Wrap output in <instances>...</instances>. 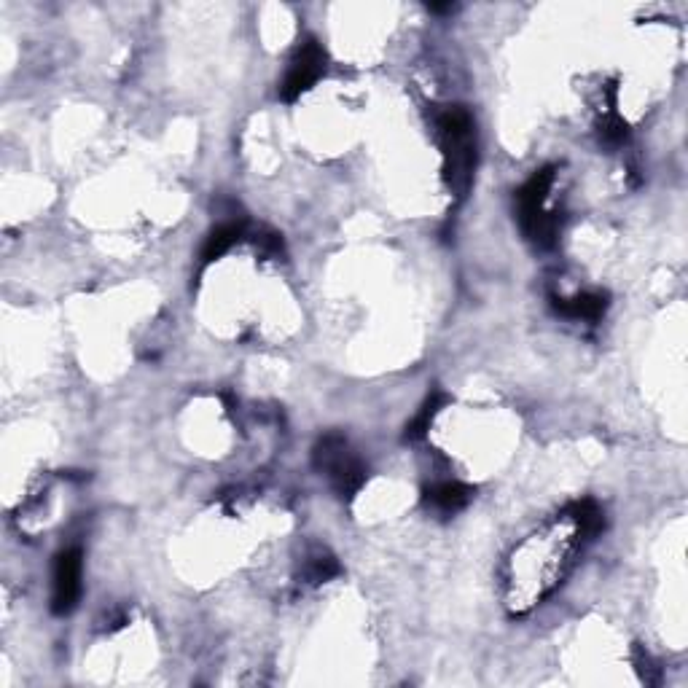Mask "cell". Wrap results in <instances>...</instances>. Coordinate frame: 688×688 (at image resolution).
Returning a JSON list of instances; mask_svg holds the SVG:
<instances>
[{
    "instance_id": "1",
    "label": "cell",
    "mask_w": 688,
    "mask_h": 688,
    "mask_svg": "<svg viewBox=\"0 0 688 688\" xmlns=\"http://www.w3.org/2000/svg\"><path fill=\"white\" fill-rule=\"evenodd\" d=\"M433 127L444 156V181L452 194L463 199L471 189L476 167V132L471 111L465 105H447L433 113Z\"/></svg>"
},
{
    "instance_id": "11",
    "label": "cell",
    "mask_w": 688,
    "mask_h": 688,
    "mask_svg": "<svg viewBox=\"0 0 688 688\" xmlns=\"http://www.w3.org/2000/svg\"><path fill=\"white\" fill-rule=\"evenodd\" d=\"M597 135H600L602 146L621 148L629 140V124L611 108L597 124Z\"/></svg>"
},
{
    "instance_id": "6",
    "label": "cell",
    "mask_w": 688,
    "mask_h": 688,
    "mask_svg": "<svg viewBox=\"0 0 688 688\" xmlns=\"http://www.w3.org/2000/svg\"><path fill=\"white\" fill-rule=\"evenodd\" d=\"M245 232H248L245 218H229V221H221V224L215 226L213 232L205 237V245H202V253H199V258H202V267L218 261V258L224 256L226 250H232V245H237V242L245 237Z\"/></svg>"
},
{
    "instance_id": "7",
    "label": "cell",
    "mask_w": 688,
    "mask_h": 688,
    "mask_svg": "<svg viewBox=\"0 0 688 688\" xmlns=\"http://www.w3.org/2000/svg\"><path fill=\"white\" fill-rule=\"evenodd\" d=\"M554 310L562 315V318L570 320H586V323H597V320L605 315L608 310V296L605 293H578L573 299H551Z\"/></svg>"
},
{
    "instance_id": "10",
    "label": "cell",
    "mask_w": 688,
    "mask_h": 688,
    "mask_svg": "<svg viewBox=\"0 0 688 688\" xmlns=\"http://www.w3.org/2000/svg\"><path fill=\"white\" fill-rule=\"evenodd\" d=\"M444 406H447V396H444L441 390H433V393L425 398V404L420 406V412L414 414L412 420L406 422L404 441H420L422 436L428 433L433 420H436V414H439Z\"/></svg>"
},
{
    "instance_id": "13",
    "label": "cell",
    "mask_w": 688,
    "mask_h": 688,
    "mask_svg": "<svg viewBox=\"0 0 688 688\" xmlns=\"http://www.w3.org/2000/svg\"><path fill=\"white\" fill-rule=\"evenodd\" d=\"M635 664H637V672H640V678H643L648 686H656V683L662 680V672H659L654 659L645 654L643 648H635Z\"/></svg>"
},
{
    "instance_id": "4",
    "label": "cell",
    "mask_w": 688,
    "mask_h": 688,
    "mask_svg": "<svg viewBox=\"0 0 688 688\" xmlns=\"http://www.w3.org/2000/svg\"><path fill=\"white\" fill-rule=\"evenodd\" d=\"M326 65H328V54H326V49L318 43V38H304V41L296 46L291 62H288L283 84H280V97H283L285 103L299 100L304 92H310L312 86L318 84L320 78H323Z\"/></svg>"
},
{
    "instance_id": "8",
    "label": "cell",
    "mask_w": 688,
    "mask_h": 688,
    "mask_svg": "<svg viewBox=\"0 0 688 688\" xmlns=\"http://www.w3.org/2000/svg\"><path fill=\"white\" fill-rule=\"evenodd\" d=\"M473 498V490L463 482H439L425 490V506L439 514H457Z\"/></svg>"
},
{
    "instance_id": "2",
    "label": "cell",
    "mask_w": 688,
    "mask_h": 688,
    "mask_svg": "<svg viewBox=\"0 0 688 688\" xmlns=\"http://www.w3.org/2000/svg\"><path fill=\"white\" fill-rule=\"evenodd\" d=\"M554 178H557L554 167H543V170L533 172V178L516 191L519 226H522L527 240L535 242L538 248H551L562 232V218L543 207L549 199L551 186H554Z\"/></svg>"
},
{
    "instance_id": "12",
    "label": "cell",
    "mask_w": 688,
    "mask_h": 688,
    "mask_svg": "<svg viewBox=\"0 0 688 688\" xmlns=\"http://www.w3.org/2000/svg\"><path fill=\"white\" fill-rule=\"evenodd\" d=\"M253 242H256V248L264 253V256L269 258H283L285 256V242L283 237L277 232H272V229H258L256 237H253Z\"/></svg>"
},
{
    "instance_id": "3",
    "label": "cell",
    "mask_w": 688,
    "mask_h": 688,
    "mask_svg": "<svg viewBox=\"0 0 688 688\" xmlns=\"http://www.w3.org/2000/svg\"><path fill=\"white\" fill-rule=\"evenodd\" d=\"M312 463L320 473H326L328 482H331L334 492L342 500H353L363 490L366 479H369V468L350 449L342 433H326L315 444Z\"/></svg>"
},
{
    "instance_id": "5",
    "label": "cell",
    "mask_w": 688,
    "mask_h": 688,
    "mask_svg": "<svg viewBox=\"0 0 688 688\" xmlns=\"http://www.w3.org/2000/svg\"><path fill=\"white\" fill-rule=\"evenodd\" d=\"M81 576H84V554L78 546L60 551L54 557L52 570V613L68 616L81 600Z\"/></svg>"
},
{
    "instance_id": "9",
    "label": "cell",
    "mask_w": 688,
    "mask_h": 688,
    "mask_svg": "<svg viewBox=\"0 0 688 688\" xmlns=\"http://www.w3.org/2000/svg\"><path fill=\"white\" fill-rule=\"evenodd\" d=\"M339 573H342V568H339V562H336L334 554L318 546V549H312L304 554L299 578L304 581V584L320 586V584H326V581H331L334 576H339Z\"/></svg>"
}]
</instances>
